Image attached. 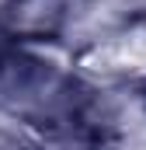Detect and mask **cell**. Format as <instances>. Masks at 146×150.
I'll return each mask as SVG.
<instances>
[{
	"instance_id": "cell-1",
	"label": "cell",
	"mask_w": 146,
	"mask_h": 150,
	"mask_svg": "<svg viewBox=\"0 0 146 150\" xmlns=\"http://www.w3.org/2000/svg\"><path fill=\"white\" fill-rule=\"evenodd\" d=\"M80 70L87 74H143L146 70V28H132L125 35L94 45L80 56Z\"/></svg>"
}]
</instances>
